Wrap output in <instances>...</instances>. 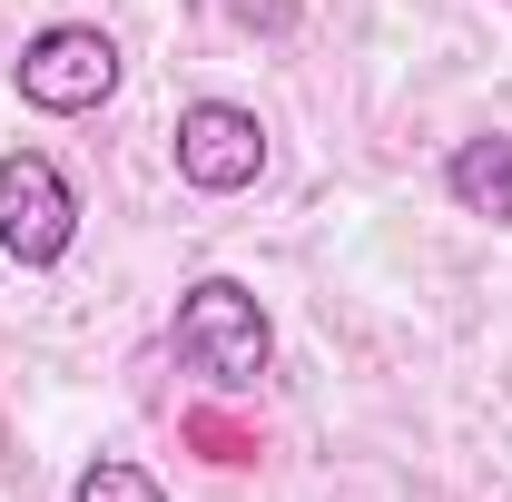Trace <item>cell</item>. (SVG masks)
<instances>
[{"mask_svg":"<svg viewBox=\"0 0 512 502\" xmlns=\"http://www.w3.org/2000/svg\"><path fill=\"white\" fill-rule=\"evenodd\" d=\"M168 355H178L207 394H256L266 365H276V325H266L247 276H197V286H178Z\"/></svg>","mask_w":512,"mask_h":502,"instance_id":"6da1fadb","label":"cell"},{"mask_svg":"<svg viewBox=\"0 0 512 502\" xmlns=\"http://www.w3.org/2000/svg\"><path fill=\"white\" fill-rule=\"evenodd\" d=\"M10 89H20L40 119H89V109L119 89V40H109L99 20H50V30L20 40Z\"/></svg>","mask_w":512,"mask_h":502,"instance_id":"7a4b0ae2","label":"cell"},{"mask_svg":"<svg viewBox=\"0 0 512 502\" xmlns=\"http://www.w3.org/2000/svg\"><path fill=\"white\" fill-rule=\"evenodd\" d=\"M79 247V188L60 178L50 148H0V256L10 266H60Z\"/></svg>","mask_w":512,"mask_h":502,"instance_id":"3957f363","label":"cell"},{"mask_svg":"<svg viewBox=\"0 0 512 502\" xmlns=\"http://www.w3.org/2000/svg\"><path fill=\"white\" fill-rule=\"evenodd\" d=\"M178 178L197 197H247L266 178V119L237 99H188L178 109Z\"/></svg>","mask_w":512,"mask_h":502,"instance_id":"277c9868","label":"cell"},{"mask_svg":"<svg viewBox=\"0 0 512 502\" xmlns=\"http://www.w3.org/2000/svg\"><path fill=\"white\" fill-rule=\"evenodd\" d=\"M444 197L463 207V217H493V227H512V138H503V128L463 138V148L444 158Z\"/></svg>","mask_w":512,"mask_h":502,"instance_id":"5b68a950","label":"cell"},{"mask_svg":"<svg viewBox=\"0 0 512 502\" xmlns=\"http://www.w3.org/2000/svg\"><path fill=\"white\" fill-rule=\"evenodd\" d=\"M69 502H168V493H158V473H148V463H128V453H99V463H79Z\"/></svg>","mask_w":512,"mask_h":502,"instance_id":"8992f818","label":"cell"},{"mask_svg":"<svg viewBox=\"0 0 512 502\" xmlns=\"http://www.w3.org/2000/svg\"><path fill=\"white\" fill-rule=\"evenodd\" d=\"M227 10H237V20H247V30H256V20H266V30H286V20H296V10H286V0H227Z\"/></svg>","mask_w":512,"mask_h":502,"instance_id":"52a82bcc","label":"cell"}]
</instances>
